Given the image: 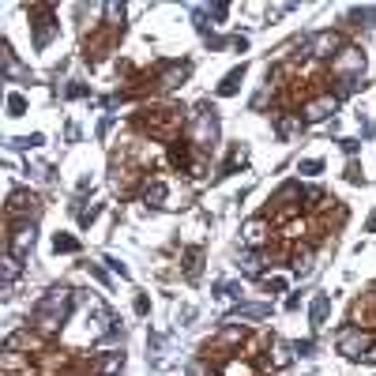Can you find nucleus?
<instances>
[{
    "label": "nucleus",
    "mask_w": 376,
    "mask_h": 376,
    "mask_svg": "<svg viewBox=\"0 0 376 376\" xmlns=\"http://www.w3.org/2000/svg\"><path fill=\"white\" fill-rule=\"evenodd\" d=\"M267 290L271 294H286V278H267Z\"/></svg>",
    "instance_id": "obj_47"
},
{
    "label": "nucleus",
    "mask_w": 376,
    "mask_h": 376,
    "mask_svg": "<svg viewBox=\"0 0 376 376\" xmlns=\"http://www.w3.org/2000/svg\"><path fill=\"white\" fill-rule=\"evenodd\" d=\"M23 113H27V98L19 91H12L8 94V117H23Z\"/></svg>",
    "instance_id": "obj_30"
},
{
    "label": "nucleus",
    "mask_w": 376,
    "mask_h": 376,
    "mask_svg": "<svg viewBox=\"0 0 376 376\" xmlns=\"http://www.w3.org/2000/svg\"><path fill=\"white\" fill-rule=\"evenodd\" d=\"M53 252H79V241L71 234H53Z\"/></svg>",
    "instance_id": "obj_28"
},
{
    "label": "nucleus",
    "mask_w": 376,
    "mask_h": 376,
    "mask_svg": "<svg viewBox=\"0 0 376 376\" xmlns=\"http://www.w3.org/2000/svg\"><path fill=\"white\" fill-rule=\"evenodd\" d=\"M245 339H249V331H245L241 324H226L211 342H207V350H211V346H214V350H234V346H241Z\"/></svg>",
    "instance_id": "obj_13"
},
{
    "label": "nucleus",
    "mask_w": 376,
    "mask_h": 376,
    "mask_svg": "<svg viewBox=\"0 0 376 376\" xmlns=\"http://www.w3.org/2000/svg\"><path fill=\"white\" fill-rule=\"evenodd\" d=\"M214 294H219V298H241V286H234V283H219V286H214Z\"/></svg>",
    "instance_id": "obj_38"
},
{
    "label": "nucleus",
    "mask_w": 376,
    "mask_h": 376,
    "mask_svg": "<svg viewBox=\"0 0 376 376\" xmlns=\"http://www.w3.org/2000/svg\"><path fill=\"white\" fill-rule=\"evenodd\" d=\"M237 267L245 271V275H263V252L260 249H245L237 256Z\"/></svg>",
    "instance_id": "obj_24"
},
{
    "label": "nucleus",
    "mask_w": 376,
    "mask_h": 376,
    "mask_svg": "<svg viewBox=\"0 0 376 376\" xmlns=\"http://www.w3.org/2000/svg\"><path fill=\"white\" fill-rule=\"evenodd\" d=\"M34 222H12V234H8V252L12 256H27L30 249H34Z\"/></svg>",
    "instance_id": "obj_9"
},
{
    "label": "nucleus",
    "mask_w": 376,
    "mask_h": 376,
    "mask_svg": "<svg viewBox=\"0 0 376 376\" xmlns=\"http://www.w3.org/2000/svg\"><path fill=\"white\" fill-rule=\"evenodd\" d=\"M106 15H109V27H121L124 30V4H106Z\"/></svg>",
    "instance_id": "obj_31"
},
{
    "label": "nucleus",
    "mask_w": 376,
    "mask_h": 376,
    "mask_svg": "<svg viewBox=\"0 0 376 376\" xmlns=\"http://www.w3.org/2000/svg\"><path fill=\"white\" fill-rule=\"evenodd\" d=\"M102 263H109V271H113V275H121V278H128V267H124L121 260H113V256H106V260H102Z\"/></svg>",
    "instance_id": "obj_43"
},
{
    "label": "nucleus",
    "mask_w": 376,
    "mask_h": 376,
    "mask_svg": "<svg viewBox=\"0 0 376 376\" xmlns=\"http://www.w3.org/2000/svg\"><path fill=\"white\" fill-rule=\"evenodd\" d=\"M214 140H219V117H214V109L207 113V106H203V109H199V117H196V124H192V147L207 151Z\"/></svg>",
    "instance_id": "obj_8"
},
{
    "label": "nucleus",
    "mask_w": 376,
    "mask_h": 376,
    "mask_svg": "<svg viewBox=\"0 0 376 376\" xmlns=\"http://www.w3.org/2000/svg\"><path fill=\"white\" fill-rule=\"evenodd\" d=\"M342 49L346 45H342L339 30H316L313 38H305V57H313V60H335Z\"/></svg>",
    "instance_id": "obj_4"
},
{
    "label": "nucleus",
    "mask_w": 376,
    "mask_h": 376,
    "mask_svg": "<svg viewBox=\"0 0 376 376\" xmlns=\"http://www.w3.org/2000/svg\"><path fill=\"white\" fill-rule=\"evenodd\" d=\"M143 199H147L151 207H166V199H170V185H166L162 177L147 181V185H143Z\"/></svg>",
    "instance_id": "obj_20"
},
{
    "label": "nucleus",
    "mask_w": 376,
    "mask_h": 376,
    "mask_svg": "<svg viewBox=\"0 0 376 376\" xmlns=\"http://www.w3.org/2000/svg\"><path fill=\"white\" fill-rule=\"evenodd\" d=\"M335 346H339V354L342 357H350V362H365V354L376 346V339H373V331H365V327H342L339 331V339H335Z\"/></svg>",
    "instance_id": "obj_3"
},
{
    "label": "nucleus",
    "mask_w": 376,
    "mask_h": 376,
    "mask_svg": "<svg viewBox=\"0 0 376 376\" xmlns=\"http://www.w3.org/2000/svg\"><path fill=\"white\" fill-rule=\"evenodd\" d=\"M365 362H369V365H376V346L369 350V354H365Z\"/></svg>",
    "instance_id": "obj_50"
},
{
    "label": "nucleus",
    "mask_w": 376,
    "mask_h": 376,
    "mask_svg": "<svg viewBox=\"0 0 376 376\" xmlns=\"http://www.w3.org/2000/svg\"><path fill=\"white\" fill-rule=\"evenodd\" d=\"M87 271H91V275L98 278V283H109V275H106V271L98 267V263H87Z\"/></svg>",
    "instance_id": "obj_48"
},
{
    "label": "nucleus",
    "mask_w": 376,
    "mask_h": 376,
    "mask_svg": "<svg viewBox=\"0 0 376 376\" xmlns=\"http://www.w3.org/2000/svg\"><path fill=\"white\" fill-rule=\"evenodd\" d=\"M301 128H305V117H301V113H278V117H275V132L283 135V140L301 135Z\"/></svg>",
    "instance_id": "obj_17"
},
{
    "label": "nucleus",
    "mask_w": 376,
    "mask_h": 376,
    "mask_svg": "<svg viewBox=\"0 0 376 376\" xmlns=\"http://www.w3.org/2000/svg\"><path fill=\"white\" fill-rule=\"evenodd\" d=\"M199 263H203V252H199V249H188V252H185V275H188V278L199 275Z\"/></svg>",
    "instance_id": "obj_29"
},
{
    "label": "nucleus",
    "mask_w": 376,
    "mask_h": 376,
    "mask_svg": "<svg viewBox=\"0 0 376 376\" xmlns=\"http://www.w3.org/2000/svg\"><path fill=\"white\" fill-rule=\"evenodd\" d=\"M207 12H211V19H226V15H230V4H211V8H207Z\"/></svg>",
    "instance_id": "obj_45"
},
{
    "label": "nucleus",
    "mask_w": 376,
    "mask_h": 376,
    "mask_svg": "<svg viewBox=\"0 0 376 376\" xmlns=\"http://www.w3.org/2000/svg\"><path fill=\"white\" fill-rule=\"evenodd\" d=\"M298 173H305V177H316V173H324V162H320V158H305V162L298 166Z\"/></svg>",
    "instance_id": "obj_34"
},
{
    "label": "nucleus",
    "mask_w": 376,
    "mask_h": 376,
    "mask_svg": "<svg viewBox=\"0 0 376 376\" xmlns=\"http://www.w3.org/2000/svg\"><path fill=\"white\" fill-rule=\"evenodd\" d=\"M362 71H365V53L354 49V45H346V49L331 60V76L335 79H362Z\"/></svg>",
    "instance_id": "obj_7"
},
{
    "label": "nucleus",
    "mask_w": 376,
    "mask_h": 376,
    "mask_svg": "<svg viewBox=\"0 0 376 376\" xmlns=\"http://www.w3.org/2000/svg\"><path fill=\"white\" fill-rule=\"evenodd\" d=\"M71 305H76V294L64 290V286H53V290L34 305V327L38 331H57L64 320L71 316Z\"/></svg>",
    "instance_id": "obj_2"
},
{
    "label": "nucleus",
    "mask_w": 376,
    "mask_h": 376,
    "mask_svg": "<svg viewBox=\"0 0 376 376\" xmlns=\"http://www.w3.org/2000/svg\"><path fill=\"white\" fill-rule=\"evenodd\" d=\"M19 271H23L19 256L8 252V256H4V298H12V286H15V278H19Z\"/></svg>",
    "instance_id": "obj_26"
},
{
    "label": "nucleus",
    "mask_w": 376,
    "mask_h": 376,
    "mask_svg": "<svg viewBox=\"0 0 376 376\" xmlns=\"http://www.w3.org/2000/svg\"><path fill=\"white\" fill-rule=\"evenodd\" d=\"M109 128H113V117H102V124H98V135H106Z\"/></svg>",
    "instance_id": "obj_49"
},
{
    "label": "nucleus",
    "mask_w": 376,
    "mask_h": 376,
    "mask_svg": "<svg viewBox=\"0 0 376 376\" xmlns=\"http://www.w3.org/2000/svg\"><path fill=\"white\" fill-rule=\"evenodd\" d=\"M327 316H331V298H327V294H316L313 305H309V320H313V327H324Z\"/></svg>",
    "instance_id": "obj_23"
},
{
    "label": "nucleus",
    "mask_w": 376,
    "mask_h": 376,
    "mask_svg": "<svg viewBox=\"0 0 376 376\" xmlns=\"http://www.w3.org/2000/svg\"><path fill=\"white\" fill-rule=\"evenodd\" d=\"M267 316H271V305H237L226 324H237V320H241V324L245 320H267Z\"/></svg>",
    "instance_id": "obj_21"
},
{
    "label": "nucleus",
    "mask_w": 376,
    "mask_h": 376,
    "mask_svg": "<svg viewBox=\"0 0 376 376\" xmlns=\"http://www.w3.org/2000/svg\"><path fill=\"white\" fill-rule=\"evenodd\" d=\"M192 177H207V155L203 151H196V158H192Z\"/></svg>",
    "instance_id": "obj_35"
},
{
    "label": "nucleus",
    "mask_w": 376,
    "mask_h": 376,
    "mask_svg": "<svg viewBox=\"0 0 376 376\" xmlns=\"http://www.w3.org/2000/svg\"><path fill=\"white\" fill-rule=\"evenodd\" d=\"M267 234H271L267 214H252V219L241 226V241H245V249H263V245H267Z\"/></svg>",
    "instance_id": "obj_11"
},
{
    "label": "nucleus",
    "mask_w": 376,
    "mask_h": 376,
    "mask_svg": "<svg viewBox=\"0 0 376 376\" xmlns=\"http://www.w3.org/2000/svg\"><path fill=\"white\" fill-rule=\"evenodd\" d=\"M91 94V87H83V83H68L64 87V98H87Z\"/></svg>",
    "instance_id": "obj_37"
},
{
    "label": "nucleus",
    "mask_w": 376,
    "mask_h": 376,
    "mask_svg": "<svg viewBox=\"0 0 376 376\" xmlns=\"http://www.w3.org/2000/svg\"><path fill=\"white\" fill-rule=\"evenodd\" d=\"M30 15H34V49H45L53 42V34L60 30V23L53 19V4H34Z\"/></svg>",
    "instance_id": "obj_6"
},
{
    "label": "nucleus",
    "mask_w": 376,
    "mask_h": 376,
    "mask_svg": "<svg viewBox=\"0 0 376 376\" xmlns=\"http://www.w3.org/2000/svg\"><path fill=\"white\" fill-rule=\"evenodd\" d=\"M38 214H42V199L34 192L15 188L8 196V222H38Z\"/></svg>",
    "instance_id": "obj_5"
},
{
    "label": "nucleus",
    "mask_w": 376,
    "mask_h": 376,
    "mask_svg": "<svg viewBox=\"0 0 376 376\" xmlns=\"http://www.w3.org/2000/svg\"><path fill=\"white\" fill-rule=\"evenodd\" d=\"M313 350H316V342H313V339H301V342H294V354H301V357H313Z\"/></svg>",
    "instance_id": "obj_40"
},
{
    "label": "nucleus",
    "mask_w": 376,
    "mask_h": 376,
    "mask_svg": "<svg viewBox=\"0 0 376 376\" xmlns=\"http://www.w3.org/2000/svg\"><path fill=\"white\" fill-rule=\"evenodd\" d=\"M188 121V109L185 106H162V109H143L140 113V128L151 132L155 140L166 143H177L181 140V128Z\"/></svg>",
    "instance_id": "obj_1"
},
{
    "label": "nucleus",
    "mask_w": 376,
    "mask_h": 376,
    "mask_svg": "<svg viewBox=\"0 0 376 376\" xmlns=\"http://www.w3.org/2000/svg\"><path fill=\"white\" fill-rule=\"evenodd\" d=\"M207 15H211L207 8H196V12H192V19H196V30H199V34H207Z\"/></svg>",
    "instance_id": "obj_42"
},
{
    "label": "nucleus",
    "mask_w": 376,
    "mask_h": 376,
    "mask_svg": "<svg viewBox=\"0 0 376 376\" xmlns=\"http://www.w3.org/2000/svg\"><path fill=\"white\" fill-rule=\"evenodd\" d=\"M4 376H34V365H30V357H23L19 350H4Z\"/></svg>",
    "instance_id": "obj_15"
},
{
    "label": "nucleus",
    "mask_w": 376,
    "mask_h": 376,
    "mask_svg": "<svg viewBox=\"0 0 376 376\" xmlns=\"http://www.w3.org/2000/svg\"><path fill=\"white\" fill-rule=\"evenodd\" d=\"M335 109H339V98L327 91V94H316V98H309L305 109H301V117H305V124H316V121H327Z\"/></svg>",
    "instance_id": "obj_10"
},
{
    "label": "nucleus",
    "mask_w": 376,
    "mask_h": 376,
    "mask_svg": "<svg viewBox=\"0 0 376 376\" xmlns=\"http://www.w3.org/2000/svg\"><path fill=\"white\" fill-rule=\"evenodd\" d=\"M350 324L354 327H376V290L373 294H362V301H354V309H350Z\"/></svg>",
    "instance_id": "obj_12"
},
{
    "label": "nucleus",
    "mask_w": 376,
    "mask_h": 376,
    "mask_svg": "<svg viewBox=\"0 0 376 376\" xmlns=\"http://www.w3.org/2000/svg\"><path fill=\"white\" fill-rule=\"evenodd\" d=\"M339 147L346 151L350 158H354V155H357V147H362V140H339Z\"/></svg>",
    "instance_id": "obj_46"
},
{
    "label": "nucleus",
    "mask_w": 376,
    "mask_h": 376,
    "mask_svg": "<svg viewBox=\"0 0 376 376\" xmlns=\"http://www.w3.org/2000/svg\"><path fill=\"white\" fill-rule=\"evenodd\" d=\"M121 365H124V354H109L106 365H102V376H113L117 369H121Z\"/></svg>",
    "instance_id": "obj_36"
},
{
    "label": "nucleus",
    "mask_w": 376,
    "mask_h": 376,
    "mask_svg": "<svg viewBox=\"0 0 376 376\" xmlns=\"http://www.w3.org/2000/svg\"><path fill=\"white\" fill-rule=\"evenodd\" d=\"M271 362H275V369H290L294 362V346H286V342H271Z\"/></svg>",
    "instance_id": "obj_27"
},
{
    "label": "nucleus",
    "mask_w": 376,
    "mask_h": 376,
    "mask_svg": "<svg viewBox=\"0 0 376 376\" xmlns=\"http://www.w3.org/2000/svg\"><path fill=\"white\" fill-rule=\"evenodd\" d=\"M42 143H45V135H42V132H34V135H19V140H12V147L27 151V147H42Z\"/></svg>",
    "instance_id": "obj_32"
},
{
    "label": "nucleus",
    "mask_w": 376,
    "mask_h": 376,
    "mask_svg": "<svg viewBox=\"0 0 376 376\" xmlns=\"http://www.w3.org/2000/svg\"><path fill=\"white\" fill-rule=\"evenodd\" d=\"M241 83H245V64H237L234 71H226V79L219 83V91H214V94H219V98H230V94L241 91Z\"/></svg>",
    "instance_id": "obj_22"
},
{
    "label": "nucleus",
    "mask_w": 376,
    "mask_h": 376,
    "mask_svg": "<svg viewBox=\"0 0 376 376\" xmlns=\"http://www.w3.org/2000/svg\"><path fill=\"white\" fill-rule=\"evenodd\" d=\"M301 199H305V211H324V207H331L335 203V199L331 196H327V192L324 188H305V196H301Z\"/></svg>",
    "instance_id": "obj_25"
},
{
    "label": "nucleus",
    "mask_w": 376,
    "mask_h": 376,
    "mask_svg": "<svg viewBox=\"0 0 376 376\" xmlns=\"http://www.w3.org/2000/svg\"><path fill=\"white\" fill-rule=\"evenodd\" d=\"M188 79V64L173 60V64H162V71H158V87L162 91H173V87H181Z\"/></svg>",
    "instance_id": "obj_14"
},
{
    "label": "nucleus",
    "mask_w": 376,
    "mask_h": 376,
    "mask_svg": "<svg viewBox=\"0 0 376 376\" xmlns=\"http://www.w3.org/2000/svg\"><path fill=\"white\" fill-rule=\"evenodd\" d=\"M249 162V147H245V143H234V147H230V155H226V162H222V170L214 173V177H230V173H237V166H245Z\"/></svg>",
    "instance_id": "obj_18"
},
{
    "label": "nucleus",
    "mask_w": 376,
    "mask_h": 376,
    "mask_svg": "<svg viewBox=\"0 0 376 376\" xmlns=\"http://www.w3.org/2000/svg\"><path fill=\"white\" fill-rule=\"evenodd\" d=\"M350 19H354L357 27H362V19H365V27H373V19H376V8H354V12H350Z\"/></svg>",
    "instance_id": "obj_33"
},
{
    "label": "nucleus",
    "mask_w": 376,
    "mask_h": 376,
    "mask_svg": "<svg viewBox=\"0 0 376 376\" xmlns=\"http://www.w3.org/2000/svg\"><path fill=\"white\" fill-rule=\"evenodd\" d=\"M369 234H376V211H373V219H369Z\"/></svg>",
    "instance_id": "obj_51"
},
{
    "label": "nucleus",
    "mask_w": 376,
    "mask_h": 376,
    "mask_svg": "<svg viewBox=\"0 0 376 376\" xmlns=\"http://www.w3.org/2000/svg\"><path fill=\"white\" fill-rule=\"evenodd\" d=\"M135 313H140V316L151 313V298H147V294H135Z\"/></svg>",
    "instance_id": "obj_44"
},
{
    "label": "nucleus",
    "mask_w": 376,
    "mask_h": 376,
    "mask_svg": "<svg viewBox=\"0 0 376 376\" xmlns=\"http://www.w3.org/2000/svg\"><path fill=\"white\" fill-rule=\"evenodd\" d=\"M313 260H316V249H313V245H305V249H294V256H290L294 275H298V278H305L309 271H313Z\"/></svg>",
    "instance_id": "obj_19"
},
{
    "label": "nucleus",
    "mask_w": 376,
    "mask_h": 376,
    "mask_svg": "<svg viewBox=\"0 0 376 376\" xmlns=\"http://www.w3.org/2000/svg\"><path fill=\"white\" fill-rule=\"evenodd\" d=\"M98 214H102V207H83V211H79V226H91Z\"/></svg>",
    "instance_id": "obj_39"
},
{
    "label": "nucleus",
    "mask_w": 376,
    "mask_h": 376,
    "mask_svg": "<svg viewBox=\"0 0 376 376\" xmlns=\"http://www.w3.org/2000/svg\"><path fill=\"white\" fill-rule=\"evenodd\" d=\"M346 181H350V185H362V181H365V173H362V166H357V162L346 166Z\"/></svg>",
    "instance_id": "obj_41"
},
{
    "label": "nucleus",
    "mask_w": 376,
    "mask_h": 376,
    "mask_svg": "<svg viewBox=\"0 0 376 376\" xmlns=\"http://www.w3.org/2000/svg\"><path fill=\"white\" fill-rule=\"evenodd\" d=\"M192 140H177V143H170V166L173 170H181V173H188L192 170Z\"/></svg>",
    "instance_id": "obj_16"
}]
</instances>
